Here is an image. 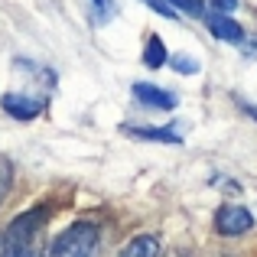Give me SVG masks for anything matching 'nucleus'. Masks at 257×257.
Listing matches in <instances>:
<instances>
[{
	"instance_id": "f8f14e48",
	"label": "nucleus",
	"mask_w": 257,
	"mask_h": 257,
	"mask_svg": "<svg viewBox=\"0 0 257 257\" xmlns=\"http://www.w3.org/2000/svg\"><path fill=\"white\" fill-rule=\"evenodd\" d=\"M94 10H98V23H107V17H114L117 13V7H114V0H91Z\"/></svg>"
},
{
	"instance_id": "7ed1b4c3",
	"label": "nucleus",
	"mask_w": 257,
	"mask_h": 257,
	"mask_svg": "<svg viewBox=\"0 0 257 257\" xmlns=\"http://www.w3.org/2000/svg\"><path fill=\"white\" fill-rule=\"evenodd\" d=\"M134 98L147 107H157V111H173V107L179 104V98H176L173 91H166V88H160V85H150V82L134 85Z\"/></svg>"
},
{
	"instance_id": "f03ea898",
	"label": "nucleus",
	"mask_w": 257,
	"mask_h": 257,
	"mask_svg": "<svg viewBox=\"0 0 257 257\" xmlns=\"http://www.w3.org/2000/svg\"><path fill=\"white\" fill-rule=\"evenodd\" d=\"M215 228H218V234H244L254 228V215L238 202H225L215 212Z\"/></svg>"
},
{
	"instance_id": "1a4fd4ad",
	"label": "nucleus",
	"mask_w": 257,
	"mask_h": 257,
	"mask_svg": "<svg viewBox=\"0 0 257 257\" xmlns=\"http://www.w3.org/2000/svg\"><path fill=\"white\" fill-rule=\"evenodd\" d=\"M166 4L173 7L176 13H192V17H205V4H202V0H166Z\"/></svg>"
},
{
	"instance_id": "39448f33",
	"label": "nucleus",
	"mask_w": 257,
	"mask_h": 257,
	"mask_svg": "<svg viewBox=\"0 0 257 257\" xmlns=\"http://www.w3.org/2000/svg\"><path fill=\"white\" fill-rule=\"evenodd\" d=\"M0 104H4V111L10 114V117H17V120H33L39 111H43V101L39 98H33V94H4L0 98Z\"/></svg>"
},
{
	"instance_id": "20e7f679",
	"label": "nucleus",
	"mask_w": 257,
	"mask_h": 257,
	"mask_svg": "<svg viewBox=\"0 0 257 257\" xmlns=\"http://www.w3.org/2000/svg\"><path fill=\"white\" fill-rule=\"evenodd\" d=\"M205 26L212 30L215 39H225V43H241L244 39V30H241L238 20H231L228 13H218V10H205Z\"/></svg>"
},
{
	"instance_id": "9b49d317",
	"label": "nucleus",
	"mask_w": 257,
	"mask_h": 257,
	"mask_svg": "<svg viewBox=\"0 0 257 257\" xmlns=\"http://www.w3.org/2000/svg\"><path fill=\"white\" fill-rule=\"evenodd\" d=\"M173 69L179 72V75H195V72H199V62H195L192 56H173Z\"/></svg>"
},
{
	"instance_id": "4468645a",
	"label": "nucleus",
	"mask_w": 257,
	"mask_h": 257,
	"mask_svg": "<svg viewBox=\"0 0 257 257\" xmlns=\"http://www.w3.org/2000/svg\"><path fill=\"white\" fill-rule=\"evenodd\" d=\"M212 4L218 7V13H228V17L238 10V0H212Z\"/></svg>"
},
{
	"instance_id": "9d476101",
	"label": "nucleus",
	"mask_w": 257,
	"mask_h": 257,
	"mask_svg": "<svg viewBox=\"0 0 257 257\" xmlns=\"http://www.w3.org/2000/svg\"><path fill=\"white\" fill-rule=\"evenodd\" d=\"M10 186H13V166H10V160H7V157H0V205H4Z\"/></svg>"
},
{
	"instance_id": "0eeeda50",
	"label": "nucleus",
	"mask_w": 257,
	"mask_h": 257,
	"mask_svg": "<svg viewBox=\"0 0 257 257\" xmlns=\"http://www.w3.org/2000/svg\"><path fill=\"white\" fill-rule=\"evenodd\" d=\"M124 131L144 140H163V144H179L182 140V134L173 131V127H124Z\"/></svg>"
},
{
	"instance_id": "f257e3e1",
	"label": "nucleus",
	"mask_w": 257,
	"mask_h": 257,
	"mask_svg": "<svg viewBox=\"0 0 257 257\" xmlns=\"http://www.w3.org/2000/svg\"><path fill=\"white\" fill-rule=\"evenodd\" d=\"M98 225L91 221H75L69 225L49 247V257H91L98 247Z\"/></svg>"
},
{
	"instance_id": "6e6552de",
	"label": "nucleus",
	"mask_w": 257,
	"mask_h": 257,
	"mask_svg": "<svg viewBox=\"0 0 257 257\" xmlns=\"http://www.w3.org/2000/svg\"><path fill=\"white\" fill-rule=\"evenodd\" d=\"M163 62H166V46H163V39L153 33V36L147 39V49H144V65L147 69H160Z\"/></svg>"
},
{
	"instance_id": "423d86ee",
	"label": "nucleus",
	"mask_w": 257,
	"mask_h": 257,
	"mask_svg": "<svg viewBox=\"0 0 257 257\" xmlns=\"http://www.w3.org/2000/svg\"><path fill=\"white\" fill-rule=\"evenodd\" d=\"M114 257H160V238L157 234H137Z\"/></svg>"
},
{
	"instance_id": "ddd939ff",
	"label": "nucleus",
	"mask_w": 257,
	"mask_h": 257,
	"mask_svg": "<svg viewBox=\"0 0 257 257\" xmlns=\"http://www.w3.org/2000/svg\"><path fill=\"white\" fill-rule=\"evenodd\" d=\"M144 4H147V7H153V10H157L160 17H166V20H173V17H176V10H173L170 4H166V0H144Z\"/></svg>"
}]
</instances>
